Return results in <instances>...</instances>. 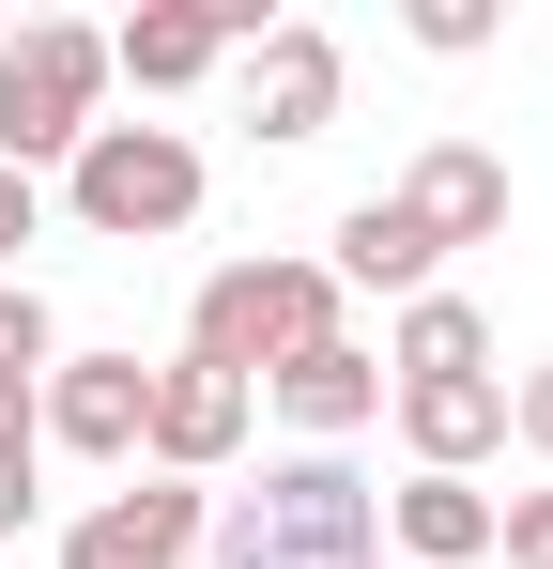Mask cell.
Instances as JSON below:
<instances>
[{"label":"cell","mask_w":553,"mask_h":569,"mask_svg":"<svg viewBox=\"0 0 553 569\" xmlns=\"http://www.w3.org/2000/svg\"><path fill=\"white\" fill-rule=\"evenodd\" d=\"M200 569H384V492L339 447H276L247 492H215Z\"/></svg>","instance_id":"obj_1"},{"label":"cell","mask_w":553,"mask_h":569,"mask_svg":"<svg viewBox=\"0 0 553 569\" xmlns=\"http://www.w3.org/2000/svg\"><path fill=\"white\" fill-rule=\"evenodd\" d=\"M323 339H354L339 323V278L323 262H292V247H262V262H215V278L184 292V355L231 385H276L292 355H323Z\"/></svg>","instance_id":"obj_2"},{"label":"cell","mask_w":553,"mask_h":569,"mask_svg":"<svg viewBox=\"0 0 553 569\" xmlns=\"http://www.w3.org/2000/svg\"><path fill=\"white\" fill-rule=\"evenodd\" d=\"M200 139L184 123H92L78 154H62V200H78V231H108V247H170V231H200Z\"/></svg>","instance_id":"obj_3"},{"label":"cell","mask_w":553,"mask_h":569,"mask_svg":"<svg viewBox=\"0 0 553 569\" xmlns=\"http://www.w3.org/2000/svg\"><path fill=\"white\" fill-rule=\"evenodd\" d=\"M92 123H108V31H78V16L0 31V170H62Z\"/></svg>","instance_id":"obj_4"},{"label":"cell","mask_w":553,"mask_h":569,"mask_svg":"<svg viewBox=\"0 0 553 569\" xmlns=\"http://www.w3.org/2000/svg\"><path fill=\"white\" fill-rule=\"evenodd\" d=\"M200 523H215V492L139 462L123 492H92L78 523H62V569H200Z\"/></svg>","instance_id":"obj_5"},{"label":"cell","mask_w":553,"mask_h":569,"mask_svg":"<svg viewBox=\"0 0 553 569\" xmlns=\"http://www.w3.org/2000/svg\"><path fill=\"white\" fill-rule=\"evenodd\" d=\"M139 416H154V370L139 355H62V370L31 385V447L108 462V477H139Z\"/></svg>","instance_id":"obj_6"},{"label":"cell","mask_w":553,"mask_h":569,"mask_svg":"<svg viewBox=\"0 0 553 569\" xmlns=\"http://www.w3.org/2000/svg\"><path fill=\"white\" fill-rule=\"evenodd\" d=\"M262 31H276L262 0H139V16L108 31V78H123V93H200V78H215L231 47H262Z\"/></svg>","instance_id":"obj_7"},{"label":"cell","mask_w":553,"mask_h":569,"mask_svg":"<svg viewBox=\"0 0 553 569\" xmlns=\"http://www.w3.org/2000/svg\"><path fill=\"white\" fill-rule=\"evenodd\" d=\"M231 62H247V123H262L276 154H292V139H323L339 93H354V62H339V31H323V16H276L262 47H231Z\"/></svg>","instance_id":"obj_8"},{"label":"cell","mask_w":553,"mask_h":569,"mask_svg":"<svg viewBox=\"0 0 553 569\" xmlns=\"http://www.w3.org/2000/svg\"><path fill=\"white\" fill-rule=\"evenodd\" d=\"M247 416H262V385L170 355V370H154V416H139V462H154V477H215L231 447H247Z\"/></svg>","instance_id":"obj_9"},{"label":"cell","mask_w":553,"mask_h":569,"mask_svg":"<svg viewBox=\"0 0 553 569\" xmlns=\"http://www.w3.org/2000/svg\"><path fill=\"white\" fill-rule=\"evenodd\" d=\"M384 416H400L415 477H476L492 447H507V370H461V385H384Z\"/></svg>","instance_id":"obj_10"},{"label":"cell","mask_w":553,"mask_h":569,"mask_svg":"<svg viewBox=\"0 0 553 569\" xmlns=\"http://www.w3.org/2000/svg\"><path fill=\"white\" fill-rule=\"evenodd\" d=\"M384 200H400L431 247H492V231H507V154H476V139H431V154H415Z\"/></svg>","instance_id":"obj_11"},{"label":"cell","mask_w":553,"mask_h":569,"mask_svg":"<svg viewBox=\"0 0 553 569\" xmlns=\"http://www.w3.org/2000/svg\"><path fill=\"white\" fill-rule=\"evenodd\" d=\"M262 400L292 416V447H354L369 416H384V355H369V339H323V355H292Z\"/></svg>","instance_id":"obj_12"},{"label":"cell","mask_w":553,"mask_h":569,"mask_svg":"<svg viewBox=\"0 0 553 569\" xmlns=\"http://www.w3.org/2000/svg\"><path fill=\"white\" fill-rule=\"evenodd\" d=\"M384 555L400 569H492V492L476 477H400L384 492Z\"/></svg>","instance_id":"obj_13"},{"label":"cell","mask_w":553,"mask_h":569,"mask_svg":"<svg viewBox=\"0 0 553 569\" xmlns=\"http://www.w3.org/2000/svg\"><path fill=\"white\" fill-rule=\"evenodd\" d=\"M431 262H446V247H431V231H415L384 186H369L354 216L323 231V278H339V308H354V292H400V308H415V292H431Z\"/></svg>","instance_id":"obj_14"},{"label":"cell","mask_w":553,"mask_h":569,"mask_svg":"<svg viewBox=\"0 0 553 569\" xmlns=\"http://www.w3.org/2000/svg\"><path fill=\"white\" fill-rule=\"evenodd\" d=\"M461 370H492V323H476L461 292H415V308L384 323V385H461Z\"/></svg>","instance_id":"obj_15"},{"label":"cell","mask_w":553,"mask_h":569,"mask_svg":"<svg viewBox=\"0 0 553 569\" xmlns=\"http://www.w3.org/2000/svg\"><path fill=\"white\" fill-rule=\"evenodd\" d=\"M62 370V323H47V292L31 278H0V385H47Z\"/></svg>","instance_id":"obj_16"},{"label":"cell","mask_w":553,"mask_h":569,"mask_svg":"<svg viewBox=\"0 0 553 569\" xmlns=\"http://www.w3.org/2000/svg\"><path fill=\"white\" fill-rule=\"evenodd\" d=\"M492 555H507V569H553V477H539V492H492Z\"/></svg>","instance_id":"obj_17"},{"label":"cell","mask_w":553,"mask_h":569,"mask_svg":"<svg viewBox=\"0 0 553 569\" xmlns=\"http://www.w3.org/2000/svg\"><path fill=\"white\" fill-rule=\"evenodd\" d=\"M415 47L461 62V47H492V0H415Z\"/></svg>","instance_id":"obj_18"},{"label":"cell","mask_w":553,"mask_h":569,"mask_svg":"<svg viewBox=\"0 0 553 569\" xmlns=\"http://www.w3.org/2000/svg\"><path fill=\"white\" fill-rule=\"evenodd\" d=\"M31 508H47V447H0V539H31Z\"/></svg>","instance_id":"obj_19"},{"label":"cell","mask_w":553,"mask_h":569,"mask_svg":"<svg viewBox=\"0 0 553 569\" xmlns=\"http://www.w3.org/2000/svg\"><path fill=\"white\" fill-rule=\"evenodd\" d=\"M507 447H539V462H553V355L507 385Z\"/></svg>","instance_id":"obj_20"},{"label":"cell","mask_w":553,"mask_h":569,"mask_svg":"<svg viewBox=\"0 0 553 569\" xmlns=\"http://www.w3.org/2000/svg\"><path fill=\"white\" fill-rule=\"evenodd\" d=\"M31 231H47V186H31V170H0V278H16V247H31Z\"/></svg>","instance_id":"obj_21"},{"label":"cell","mask_w":553,"mask_h":569,"mask_svg":"<svg viewBox=\"0 0 553 569\" xmlns=\"http://www.w3.org/2000/svg\"><path fill=\"white\" fill-rule=\"evenodd\" d=\"M0 447H31V385H0Z\"/></svg>","instance_id":"obj_22"}]
</instances>
